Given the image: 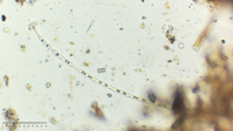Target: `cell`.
Listing matches in <instances>:
<instances>
[{"label": "cell", "instance_id": "cell-1", "mask_svg": "<svg viewBox=\"0 0 233 131\" xmlns=\"http://www.w3.org/2000/svg\"><path fill=\"white\" fill-rule=\"evenodd\" d=\"M184 99H183V94L181 91H178L176 92V95H175V100H174V103H173V106H172V109L173 111L175 112V113H181V112L184 110Z\"/></svg>", "mask_w": 233, "mask_h": 131}, {"label": "cell", "instance_id": "cell-2", "mask_svg": "<svg viewBox=\"0 0 233 131\" xmlns=\"http://www.w3.org/2000/svg\"><path fill=\"white\" fill-rule=\"evenodd\" d=\"M149 99H150V100L152 101L153 103V102H156V96L153 95V94H152V93H149Z\"/></svg>", "mask_w": 233, "mask_h": 131}]
</instances>
